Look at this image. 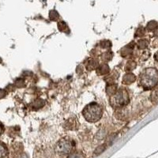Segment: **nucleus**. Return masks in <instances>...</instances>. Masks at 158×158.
<instances>
[{"label": "nucleus", "mask_w": 158, "mask_h": 158, "mask_svg": "<svg viewBox=\"0 0 158 158\" xmlns=\"http://www.w3.org/2000/svg\"><path fill=\"white\" fill-rule=\"evenodd\" d=\"M1 132H2V126L0 125V134H1Z\"/></svg>", "instance_id": "obj_22"}, {"label": "nucleus", "mask_w": 158, "mask_h": 158, "mask_svg": "<svg viewBox=\"0 0 158 158\" xmlns=\"http://www.w3.org/2000/svg\"><path fill=\"white\" fill-rule=\"evenodd\" d=\"M112 53L111 52H104V54L101 56V59H102L103 61L104 62H108V61H110L112 59Z\"/></svg>", "instance_id": "obj_9"}, {"label": "nucleus", "mask_w": 158, "mask_h": 158, "mask_svg": "<svg viewBox=\"0 0 158 158\" xmlns=\"http://www.w3.org/2000/svg\"><path fill=\"white\" fill-rule=\"evenodd\" d=\"M17 158H29V156H27V155L25 154V153H22V154H21L20 156H17Z\"/></svg>", "instance_id": "obj_21"}, {"label": "nucleus", "mask_w": 158, "mask_h": 158, "mask_svg": "<svg viewBox=\"0 0 158 158\" xmlns=\"http://www.w3.org/2000/svg\"><path fill=\"white\" fill-rule=\"evenodd\" d=\"M138 48L142 49V48H145L147 46V41H145V40H142V41H138Z\"/></svg>", "instance_id": "obj_18"}, {"label": "nucleus", "mask_w": 158, "mask_h": 158, "mask_svg": "<svg viewBox=\"0 0 158 158\" xmlns=\"http://www.w3.org/2000/svg\"><path fill=\"white\" fill-rule=\"evenodd\" d=\"M6 95V92L2 89H0V98H2Z\"/></svg>", "instance_id": "obj_20"}, {"label": "nucleus", "mask_w": 158, "mask_h": 158, "mask_svg": "<svg viewBox=\"0 0 158 158\" xmlns=\"http://www.w3.org/2000/svg\"><path fill=\"white\" fill-rule=\"evenodd\" d=\"M99 66L98 62L95 59H89L86 65V68L89 70H92L94 69H97V67Z\"/></svg>", "instance_id": "obj_7"}, {"label": "nucleus", "mask_w": 158, "mask_h": 158, "mask_svg": "<svg viewBox=\"0 0 158 158\" xmlns=\"http://www.w3.org/2000/svg\"><path fill=\"white\" fill-rule=\"evenodd\" d=\"M135 66H136L135 63L132 62V61H129L126 65V70H132L133 69H135Z\"/></svg>", "instance_id": "obj_16"}, {"label": "nucleus", "mask_w": 158, "mask_h": 158, "mask_svg": "<svg viewBox=\"0 0 158 158\" xmlns=\"http://www.w3.org/2000/svg\"><path fill=\"white\" fill-rule=\"evenodd\" d=\"M111 105L114 108H121L127 105L129 102V96L127 90L124 89H120L117 90L113 96L111 97Z\"/></svg>", "instance_id": "obj_2"}, {"label": "nucleus", "mask_w": 158, "mask_h": 158, "mask_svg": "<svg viewBox=\"0 0 158 158\" xmlns=\"http://www.w3.org/2000/svg\"><path fill=\"white\" fill-rule=\"evenodd\" d=\"M109 70H110V68L106 63L101 64L97 67V74L100 75H105L109 72Z\"/></svg>", "instance_id": "obj_5"}, {"label": "nucleus", "mask_w": 158, "mask_h": 158, "mask_svg": "<svg viewBox=\"0 0 158 158\" xmlns=\"http://www.w3.org/2000/svg\"><path fill=\"white\" fill-rule=\"evenodd\" d=\"M118 86L116 84H108L106 88V93L109 96H113L117 92Z\"/></svg>", "instance_id": "obj_6"}, {"label": "nucleus", "mask_w": 158, "mask_h": 158, "mask_svg": "<svg viewBox=\"0 0 158 158\" xmlns=\"http://www.w3.org/2000/svg\"><path fill=\"white\" fill-rule=\"evenodd\" d=\"M68 158H83V156L78 153H70Z\"/></svg>", "instance_id": "obj_19"}, {"label": "nucleus", "mask_w": 158, "mask_h": 158, "mask_svg": "<svg viewBox=\"0 0 158 158\" xmlns=\"http://www.w3.org/2000/svg\"><path fill=\"white\" fill-rule=\"evenodd\" d=\"M105 149H106V145H101L100 146H98L97 148L95 149L94 151V154L95 155H99L100 153H102L104 150H105Z\"/></svg>", "instance_id": "obj_12"}, {"label": "nucleus", "mask_w": 158, "mask_h": 158, "mask_svg": "<svg viewBox=\"0 0 158 158\" xmlns=\"http://www.w3.org/2000/svg\"><path fill=\"white\" fill-rule=\"evenodd\" d=\"M135 81V76L134 75V74H126V75L124 76V78H123V83H124V84H127V85L131 84V83H132Z\"/></svg>", "instance_id": "obj_8"}, {"label": "nucleus", "mask_w": 158, "mask_h": 158, "mask_svg": "<svg viewBox=\"0 0 158 158\" xmlns=\"http://www.w3.org/2000/svg\"><path fill=\"white\" fill-rule=\"evenodd\" d=\"M45 104V102H44V100H35L34 102H33V108H41Z\"/></svg>", "instance_id": "obj_15"}, {"label": "nucleus", "mask_w": 158, "mask_h": 158, "mask_svg": "<svg viewBox=\"0 0 158 158\" xmlns=\"http://www.w3.org/2000/svg\"><path fill=\"white\" fill-rule=\"evenodd\" d=\"M58 28L61 32H64V33H67V25L66 24L64 21H60L58 23Z\"/></svg>", "instance_id": "obj_11"}, {"label": "nucleus", "mask_w": 158, "mask_h": 158, "mask_svg": "<svg viewBox=\"0 0 158 158\" xmlns=\"http://www.w3.org/2000/svg\"><path fill=\"white\" fill-rule=\"evenodd\" d=\"M75 121L74 120H69L67 122H66V124H67V128L68 129H74V127L75 126Z\"/></svg>", "instance_id": "obj_17"}, {"label": "nucleus", "mask_w": 158, "mask_h": 158, "mask_svg": "<svg viewBox=\"0 0 158 158\" xmlns=\"http://www.w3.org/2000/svg\"><path fill=\"white\" fill-rule=\"evenodd\" d=\"M73 147V142L69 139L63 138L60 140L56 146V151L60 155H66L70 153Z\"/></svg>", "instance_id": "obj_4"}, {"label": "nucleus", "mask_w": 158, "mask_h": 158, "mask_svg": "<svg viewBox=\"0 0 158 158\" xmlns=\"http://www.w3.org/2000/svg\"><path fill=\"white\" fill-rule=\"evenodd\" d=\"M7 154V150L3 145L0 144V158H3Z\"/></svg>", "instance_id": "obj_13"}, {"label": "nucleus", "mask_w": 158, "mask_h": 158, "mask_svg": "<svg viewBox=\"0 0 158 158\" xmlns=\"http://www.w3.org/2000/svg\"><path fill=\"white\" fill-rule=\"evenodd\" d=\"M100 47L105 49L110 48L112 47V43L109 41H102L100 42Z\"/></svg>", "instance_id": "obj_14"}, {"label": "nucleus", "mask_w": 158, "mask_h": 158, "mask_svg": "<svg viewBox=\"0 0 158 158\" xmlns=\"http://www.w3.org/2000/svg\"><path fill=\"white\" fill-rule=\"evenodd\" d=\"M158 74L154 69H146L141 77V82L145 88L154 86L157 83Z\"/></svg>", "instance_id": "obj_3"}, {"label": "nucleus", "mask_w": 158, "mask_h": 158, "mask_svg": "<svg viewBox=\"0 0 158 158\" xmlns=\"http://www.w3.org/2000/svg\"><path fill=\"white\" fill-rule=\"evenodd\" d=\"M82 114L87 121L95 123L102 116V108L96 103H91L84 108Z\"/></svg>", "instance_id": "obj_1"}, {"label": "nucleus", "mask_w": 158, "mask_h": 158, "mask_svg": "<svg viewBox=\"0 0 158 158\" xmlns=\"http://www.w3.org/2000/svg\"><path fill=\"white\" fill-rule=\"evenodd\" d=\"M49 17L52 21H57L59 18V14L56 10H51L49 13Z\"/></svg>", "instance_id": "obj_10"}]
</instances>
